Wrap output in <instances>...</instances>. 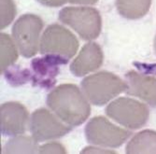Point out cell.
<instances>
[{"label": "cell", "instance_id": "9a60e30c", "mask_svg": "<svg viewBox=\"0 0 156 154\" xmlns=\"http://www.w3.org/2000/svg\"><path fill=\"white\" fill-rule=\"evenodd\" d=\"M37 140L29 136H17L10 139L4 148L5 153H35L38 151Z\"/></svg>", "mask_w": 156, "mask_h": 154}, {"label": "cell", "instance_id": "44dd1931", "mask_svg": "<svg viewBox=\"0 0 156 154\" xmlns=\"http://www.w3.org/2000/svg\"><path fill=\"white\" fill-rule=\"evenodd\" d=\"M69 1L76 4H94L97 2V0H69Z\"/></svg>", "mask_w": 156, "mask_h": 154}, {"label": "cell", "instance_id": "52a82bcc", "mask_svg": "<svg viewBox=\"0 0 156 154\" xmlns=\"http://www.w3.org/2000/svg\"><path fill=\"white\" fill-rule=\"evenodd\" d=\"M85 135L90 143L94 145L117 148L122 145L131 133L112 124L104 117L92 119L85 128Z\"/></svg>", "mask_w": 156, "mask_h": 154}, {"label": "cell", "instance_id": "d6986e66", "mask_svg": "<svg viewBox=\"0 0 156 154\" xmlns=\"http://www.w3.org/2000/svg\"><path fill=\"white\" fill-rule=\"evenodd\" d=\"M37 1L48 7H60L69 0H37Z\"/></svg>", "mask_w": 156, "mask_h": 154}, {"label": "cell", "instance_id": "6da1fadb", "mask_svg": "<svg viewBox=\"0 0 156 154\" xmlns=\"http://www.w3.org/2000/svg\"><path fill=\"white\" fill-rule=\"evenodd\" d=\"M47 104L60 120L70 126H77L87 120L90 105L80 90L73 84H63L52 90Z\"/></svg>", "mask_w": 156, "mask_h": 154}, {"label": "cell", "instance_id": "5bb4252c", "mask_svg": "<svg viewBox=\"0 0 156 154\" xmlns=\"http://www.w3.org/2000/svg\"><path fill=\"white\" fill-rule=\"evenodd\" d=\"M151 0H117L116 6L122 16L127 19H138L149 11Z\"/></svg>", "mask_w": 156, "mask_h": 154}, {"label": "cell", "instance_id": "7c38bea8", "mask_svg": "<svg viewBox=\"0 0 156 154\" xmlns=\"http://www.w3.org/2000/svg\"><path fill=\"white\" fill-rule=\"evenodd\" d=\"M66 63V59L55 55H47L45 58L35 59L32 63L35 71L34 81L41 86H51L58 73V65Z\"/></svg>", "mask_w": 156, "mask_h": 154}, {"label": "cell", "instance_id": "30bf717a", "mask_svg": "<svg viewBox=\"0 0 156 154\" xmlns=\"http://www.w3.org/2000/svg\"><path fill=\"white\" fill-rule=\"evenodd\" d=\"M127 93L156 107V78L130 71L125 75Z\"/></svg>", "mask_w": 156, "mask_h": 154}, {"label": "cell", "instance_id": "4fadbf2b", "mask_svg": "<svg viewBox=\"0 0 156 154\" xmlns=\"http://www.w3.org/2000/svg\"><path fill=\"white\" fill-rule=\"evenodd\" d=\"M126 152L130 154L156 153V132L145 130L138 133L127 144Z\"/></svg>", "mask_w": 156, "mask_h": 154}, {"label": "cell", "instance_id": "7402d4cb", "mask_svg": "<svg viewBox=\"0 0 156 154\" xmlns=\"http://www.w3.org/2000/svg\"><path fill=\"white\" fill-rule=\"evenodd\" d=\"M154 51H155V53H156V37L154 38Z\"/></svg>", "mask_w": 156, "mask_h": 154}, {"label": "cell", "instance_id": "ffe728a7", "mask_svg": "<svg viewBox=\"0 0 156 154\" xmlns=\"http://www.w3.org/2000/svg\"><path fill=\"white\" fill-rule=\"evenodd\" d=\"M113 153V151L109 150H102V149H96V148H87L85 149L82 153Z\"/></svg>", "mask_w": 156, "mask_h": 154}, {"label": "cell", "instance_id": "7a4b0ae2", "mask_svg": "<svg viewBox=\"0 0 156 154\" xmlns=\"http://www.w3.org/2000/svg\"><path fill=\"white\" fill-rule=\"evenodd\" d=\"M81 87L92 104L102 106L127 90V83L114 74L101 71L85 78Z\"/></svg>", "mask_w": 156, "mask_h": 154}, {"label": "cell", "instance_id": "8992f818", "mask_svg": "<svg viewBox=\"0 0 156 154\" xmlns=\"http://www.w3.org/2000/svg\"><path fill=\"white\" fill-rule=\"evenodd\" d=\"M42 27V20L34 14L23 15L14 23L12 28L13 38L24 57L30 58L37 52Z\"/></svg>", "mask_w": 156, "mask_h": 154}, {"label": "cell", "instance_id": "277c9868", "mask_svg": "<svg viewBox=\"0 0 156 154\" xmlns=\"http://www.w3.org/2000/svg\"><path fill=\"white\" fill-rule=\"evenodd\" d=\"M108 117L130 129H138L146 124L149 119V108L146 105L132 98H118L106 109Z\"/></svg>", "mask_w": 156, "mask_h": 154}, {"label": "cell", "instance_id": "8fae6325", "mask_svg": "<svg viewBox=\"0 0 156 154\" xmlns=\"http://www.w3.org/2000/svg\"><path fill=\"white\" fill-rule=\"evenodd\" d=\"M103 52L96 43L90 42L85 45L77 58L70 65V70L76 76H84L96 70L102 65Z\"/></svg>", "mask_w": 156, "mask_h": 154}, {"label": "cell", "instance_id": "2e32d148", "mask_svg": "<svg viewBox=\"0 0 156 154\" xmlns=\"http://www.w3.org/2000/svg\"><path fill=\"white\" fill-rule=\"evenodd\" d=\"M0 42H1V72L15 63L18 58L17 49L14 45L12 39L7 34L0 35Z\"/></svg>", "mask_w": 156, "mask_h": 154}, {"label": "cell", "instance_id": "5b68a950", "mask_svg": "<svg viewBox=\"0 0 156 154\" xmlns=\"http://www.w3.org/2000/svg\"><path fill=\"white\" fill-rule=\"evenodd\" d=\"M79 47L76 37L59 24L50 25L40 41V52L69 59L75 55Z\"/></svg>", "mask_w": 156, "mask_h": 154}, {"label": "cell", "instance_id": "3957f363", "mask_svg": "<svg viewBox=\"0 0 156 154\" xmlns=\"http://www.w3.org/2000/svg\"><path fill=\"white\" fill-rule=\"evenodd\" d=\"M59 19L74 29L83 39L96 38L101 31L100 14L93 8H65L59 13Z\"/></svg>", "mask_w": 156, "mask_h": 154}, {"label": "cell", "instance_id": "e0dca14e", "mask_svg": "<svg viewBox=\"0 0 156 154\" xmlns=\"http://www.w3.org/2000/svg\"><path fill=\"white\" fill-rule=\"evenodd\" d=\"M16 15V7L13 0H1V18L0 28L7 27Z\"/></svg>", "mask_w": 156, "mask_h": 154}, {"label": "cell", "instance_id": "9c48e42d", "mask_svg": "<svg viewBox=\"0 0 156 154\" xmlns=\"http://www.w3.org/2000/svg\"><path fill=\"white\" fill-rule=\"evenodd\" d=\"M1 133L5 135H16L25 132L28 111L20 103L9 102L0 108Z\"/></svg>", "mask_w": 156, "mask_h": 154}, {"label": "cell", "instance_id": "ba28073f", "mask_svg": "<svg viewBox=\"0 0 156 154\" xmlns=\"http://www.w3.org/2000/svg\"><path fill=\"white\" fill-rule=\"evenodd\" d=\"M29 126L31 134L37 141L58 138L70 131L68 124L65 125L45 108H39L34 112Z\"/></svg>", "mask_w": 156, "mask_h": 154}, {"label": "cell", "instance_id": "ac0fdd59", "mask_svg": "<svg viewBox=\"0 0 156 154\" xmlns=\"http://www.w3.org/2000/svg\"><path fill=\"white\" fill-rule=\"evenodd\" d=\"M39 153H66V149L60 143H48L38 148Z\"/></svg>", "mask_w": 156, "mask_h": 154}]
</instances>
